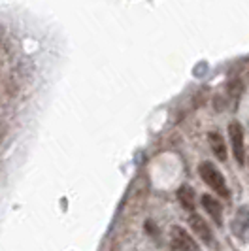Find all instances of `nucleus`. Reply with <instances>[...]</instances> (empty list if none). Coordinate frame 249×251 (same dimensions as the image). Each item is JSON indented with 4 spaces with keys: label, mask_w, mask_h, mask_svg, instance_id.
Instances as JSON below:
<instances>
[{
    "label": "nucleus",
    "mask_w": 249,
    "mask_h": 251,
    "mask_svg": "<svg viewBox=\"0 0 249 251\" xmlns=\"http://www.w3.org/2000/svg\"><path fill=\"white\" fill-rule=\"evenodd\" d=\"M199 174L200 177L204 179V183L208 185V187L215 191V195H219V197H223V199H228L230 197V191L226 187V181H224V176L213 166L212 163H202L199 166Z\"/></svg>",
    "instance_id": "nucleus-1"
},
{
    "label": "nucleus",
    "mask_w": 249,
    "mask_h": 251,
    "mask_svg": "<svg viewBox=\"0 0 249 251\" xmlns=\"http://www.w3.org/2000/svg\"><path fill=\"white\" fill-rule=\"evenodd\" d=\"M228 138L232 146V153L238 164H244L246 161V142H244V128L238 121H232L228 125Z\"/></svg>",
    "instance_id": "nucleus-2"
},
{
    "label": "nucleus",
    "mask_w": 249,
    "mask_h": 251,
    "mask_svg": "<svg viewBox=\"0 0 249 251\" xmlns=\"http://www.w3.org/2000/svg\"><path fill=\"white\" fill-rule=\"evenodd\" d=\"M170 238H172L175 251H200V246L197 244V240L181 226H172Z\"/></svg>",
    "instance_id": "nucleus-3"
},
{
    "label": "nucleus",
    "mask_w": 249,
    "mask_h": 251,
    "mask_svg": "<svg viewBox=\"0 0 249 251\" xmlns=\"http://www.w3.org/2000/svg\"><path fill=\"white\" fill-rule=\"evenodd\" d=\"M189 225L193 228V232L197 234V238L202 240L206 246H210L212 248L213 244H215V236H213V230L212 226L206 223V219H202L199 214H193L189 217Z\"/></svg>",
    "instance_id": "nucleus-4"
},
{
    "label": "nucleus",
    "mask_w": 249,
    "mask_h": 251,
    "mask_svg": "<svg viewBox=\"0 0 249 251\" xmlns=\"http://www.w3.org/2000/svg\"><path fill=\"white\" fill-rule=\"evenodd\" d=\"M232 232L236 234L242 242H249V210L240 208L238 214L232 219Z\"/></svg>",
    "instance_id": "nucleus-5"
},
{
    "label": "nucleus",
    "mask_w": 249,
    "mask_h": 251,
    "mask_svg": "<svg viewBox=\"0 0 249 251\" xmlns=\"http://www.w3.org/2000/svg\"><path fill=\"white\" fill-rule=\"evenodd\" d=\"M202 206L204 210L210 214V217L213 219V223L217 226L223 225V206L219 204V201H215L212 195H202Z\"/></svg>",
    "instance_id": "nucleus-6"
},
{
    "label": "nucleus",
    "mask_w": 249,
    "mask_h": 251,
    "mask_svg": "<svg viewBox=\"0 0 249 251\" xmlns=\"http://www.w3.org/2000/svg\"><path fill=\"white\" fill-rule=\"evenodd\" d=\"M210 148H212L213 155L219 159V161H226V146H224V138L219 132H210Z\"/></svg>",
    "instance_id": "nucleus-7"
},
{
    "label": "nucleus",
    "mask_w": 249,
    "mask_h": 251,
    "mask_svg": "<svg viewBox=\"0 0 249 251\" xmlns=\"http://www.w3.org/2000/svg\"><path fill=\"white\" fill-rule=\"evenodd\" d=\"M177 201L181 202V206L193 212L195 210V191L189 187V185H183V187L177 189Z\"/></svg>",
    "instance_id": "nucleus-8"
}]
</instances>
